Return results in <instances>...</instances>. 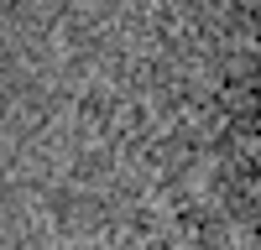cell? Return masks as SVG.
<instances>
[{"label": "cell", "instance_id": "1", "mask_svg": "<svg viewBox=\"0 0 261 250\" xmlns=\"http://www.w3.org/2000/svg\"><path fill=\"white\" fill-rule=\"evenodd\" d=\"M141 250H261V0H136Z\"/></svg>", "mask_w": 261, "mask_h": 250}]
</instances>
